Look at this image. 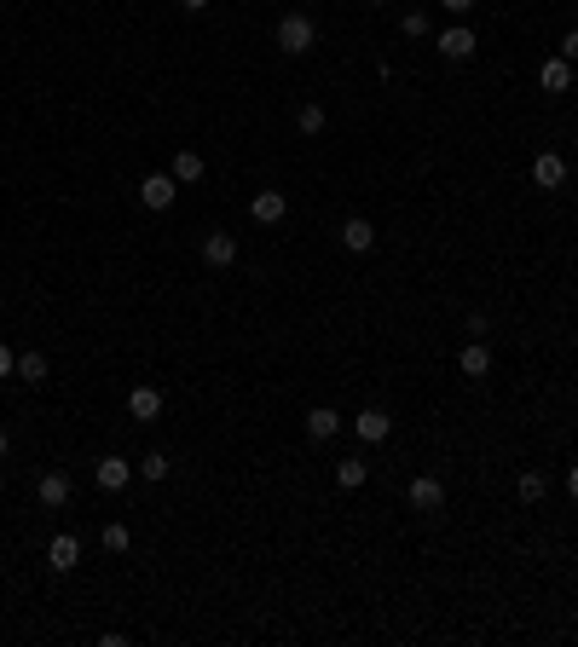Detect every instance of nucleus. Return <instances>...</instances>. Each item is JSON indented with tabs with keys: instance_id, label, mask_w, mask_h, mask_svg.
<instances>
[{
	"instance_id": "obj_5",
	"label": "nucleus",
	"mask_w": 578,
	"mask_h": 647,
	"mask_svg": "<svg viewBox=\"0 0 578 647\" xmlns=\"http://www.w3.org/2000/svg\"><path fill=\"white\" fill-rule=\"evenodd\" d=\"M202 266H214V272L238 266V238H231V231H209V238H202Z\"/></svg>"
},
{
	"instance_id": "obj_2",
	"label": "nucleus",
	"mask_w": 578,
	"mask_h": 647,
	"mask_svg": "<svg viewBox=\"0 0 578 647\" xmlns=\"http://www.w3.org/2000/svg\"><path fill=\"white\" fill-rule=\"evenodd\" d=\"M174 197H180V180H174V173H145V180H139V202H145L151 214L174 209Z\"/></svg>"
},
{
	"instance_id": "obj_11",
	"label": "nucleus",
	"mask_w": 578,
	"mask_h": 647,
	"mask_svg": "<svg viewBox=\"0 0 578 647\" xmlns=\"http://www.w3.org/2000/svg\"><path fill=\"white\" fill-rule=\"evenodd\" d=\"M341 243L353 249V255H370L377 249V226H370L365 214H353V220H341Z\"/></svg>"
},
{
	"instance_id": "obj_22",
	"label": "nucleus",
	"mask_w": 578,
	"mask_h": 647,
	"mask_svg": "<svg viewBox=\"0 0 578 647\" xmlns=\"http://www.w3.org/2000/svg\"><path fill=\"white\" fill-rule=\"evenodd\" d=\"M133 468H139V480H151V485H156V480H168V468H174V463H168L162 451H151V456H139Z\"/></svg>"
},
{
	"instance_id": "obj_29",
	"label": "nucleus",
	"mask_w": 578,
	"mask_h": 647,
	"mask_svg": "<svg viewBox=\"0 0 578 647\" xmlns=\"http://www.w3.org/2000/svg\"><path fill=\"white\" fill-rule=\"evenodd\" d=\"M180 6H185V12H202V6H209V0H180Z\"/></svg>"
},
{
	"instance_id": "obj_4",
	"label": "nucleus",
	"mask_w": 578,
	"mask_h": 647,
	"mask_svg": "<svg viewBox=\"0 0 578 647\" xmlns=\"http://www.w3.org/2000/svg\"><path fill=\"white\" fill-rule=\"evenodd\" d=\"M533 185H538V191H561V185H567V156H561V151H538L533 156Z\"/></svg>"
},
{
	"instance_id": "obj_10",
	"label": "nucleus",
	"mask_w": 578,
	"mask_h": 647,
	"mask_svg": "<svg viewBox=\"0 0 578 647\" xmlns=\"http://www.w3.org/2000/svg\"><path fill=\"white\" fill-rule=\"evenodd\" d=\"M46 561H53V573H75V561H82V538H75V532H58V538L46 544Z\"/></svg>"
},
{
	"instance_id": "obj_14",
	"label": "nucleus",
	"mask_w": 578,
	"mask_h": 647,
	"mask_svg": "<svg viewBox=\"0 0 578 647\" xmlns=\"http://www.w3.org/2000/svg\"><path fill=\"white\" fill-rule=\"evenodd\" d=\"M457 370H463V376H475V382L492 370V353H486V341H480V336H468V347L457 353Z\"/></svg>"
},
{
	"instance_id": "obj_26",
	"label": "nucleus",
	"mask_w": 578,
	"mask_h": 647,
	"mask_svg": "<svg viewBox=\"0 0 578 647\" xmlns=\"http://www.w3.org/2000/svg\"><path fill=\"white\" fill-rule=\"evenodd\" d=\"M561 58H567V64H578V29H567V35H561Z\"/></svg>"
},
{
	"instance_id": "obj_31",
	"label": "nucleus",
	"mask_w": 578,
	"mask_h": 647,
	"mask_svg": "<svg viewBox=\"0 0 578 647\" xmlns=\"http://www.w3.org/2000/svg\"><path fill=\"white\" fill-rule=\"evenodd\" d=\"M377 6H387V0H377Z\"/></svg>"
},
{
	"instance_id": "obj_12",
	"label": "nucleus",
	"mask_w": 578,
	"mask_h": 647,
	"mask_svg": "<svg viewBox=\"0 0 578 647\" xmlns=\"http://www.w3.org/2000/svg\"><path fill=\"white\" fill-rule=\"evenodd\" d=\"M573 82H578V70H573L561 53H555V58H544V70H538V87H544V93H567Z\"/></svg>"
},
{
	"instance_id": "obj_9",
	"label": "nucleus",
	"mask_w": 578,
	"mask_h": 647,
	"mask_svg": "<svg viewBox=\"0 0 578 647\" xmlns=\"http://www.w3.org/2000/svg\"><path fill=\"white\" fill-rule=\"evenodd\" d=\"M93 475H99L104 492H128L139 468H133V463H122V456H99V468H93Z\"/></svg>"
},
{
	"instance_id": "obj_21",
	"label": "nucleus",
	"mask_w": 578,
	"mask_h": 647,
	"mask_svg": "<svg viewBox=\"0 0 578 647\" xmlns=\"http://www.w3.org/2000/svg\"><path fill=\"white\" fill-rule=\"evenodd\" d=\"M514 492H521V503H544V492H550V480H544L538 468H526V475L514 480Z\"/></svg>"
},
{
	"instance_id": "obj_13",
	"label": "nucleus",
	"mask_w": 578,
	"mask_h": 647,
	"mask_svg": "<svg viewBox=\"0 0 578 647\" xmlns=\"http://www.w3.org/2000/svg\"><path fill=\"white\" fill-rule=\"evenodd\" d=\"M249 214H255L260 226H278V220L289 214V197H284V191H255V202H249Z\"/></svg>"
},
{
	"instance_id": "obj_6",
	"label": "nucleus",
	"mask_w": 578,
	"mask_h": 647,
	"mask_svg": "<svg viewBox=\"0 0 578 647\" xmlns=\"http://www.w3.org/2000/svg\"><path fill=\"white\" fill-rule=\"evenodd\" d=\"M440 58H451V64H468V58H475V29H468V24L440 29Z\"/></svg>"
},
{
	"instance_id": "obj_17",
	"label": "nucleus",
	"mask_w": 578,
	"mask_h": 647,
	"mask_svg": "<svg viewBox=\"0 0 578 647\" xmlns=\"http://www.w3.org/2000/svg\"><path fill=\"white\" fill-rule=\"evenodd\" d=\"M365 480H370L365 456H341V463H336V485H341V492H358Z\"/></svg>"
},
{
	"instance_id": "obj_18",
	"label": "nucleus",
	"mask_w": 578,
	"mask_h": 647,
	"mask_svg": "<svg viewBox=\"0 0 578 647\" xmlns=\"http://www.w3.org/2000/svg\"><path fill=\"white\" fill-rule=\"evenodd\" d=\"M295 128H301L307 139H318L324 128H330V116H324V104H301V110H295Z\"/></svg>"
},
{
	"instance_id": "obj_24",
	"label": "nucleus",
	"mask_w": 578,
	"mask_h": 647,
	"mask_svg": "<svg viewBox=\"0 0 578 647\" xmlns=\"http://www.w3.org/2000/svg\"><path fill=\"white\" fill-rule=\"evenodd\" d=\"M399 29H405V35H428V12H405Z\"/></svg>"
},
{
	"instance_id": "obj_28",
	"label": "nucleus",
	"mask_w": 578,
	"mask_h": 647,
	"mask_svg": "<svg viewBox=\"0 0 578 647\" xmlns=\"http://www.w3.org/2000/svg\"><path fill=\"white\" fill-rule=\"evenodd\" d=\"M567 497H578V463L567 468Z\"/></svg>"
},
{
	"instance_id": "obj_20",
	"label": "nucleus",
	"mask_w": 578,
	"mask_h": 647,
	"mask_svg": "<svg viewBox=\"0 0 578 647\" xmlns=\"http://www.w3.org/2000/svg\"><path fill=\"white\" fill-rule=\"evenodd\" d=\"M53 365H46V353H18V382H46Z\"/></svg>"
},
{
	"instance_id": "obj_19",
	"label": "nucleus",
	"mask_w": 578,
	"mask_h": 647,
	"mask_svg": "<svg viewBox=\"0 0 578 647\" xmlns=\"http://www.w3.org/2000/svg\"><path fill=\"white\" fill-rule=\"evenodd\" d=\"M168 173H174L180 185H191V180H202V156L197 151H174V168H168Z\"/></svg>"
},
{
	"instance_id": "obj_30",
	"label": "nucleus",
	"mask_w": 578,
	"mask_h": 647,
	"mask_svg": "<svg viewBox=\"0 0 578 647\" xmlns=\"http://www.w3.org/2000/svg\"><path fill=\"white\" fill-rule=\"evenodd\" d=\"M6 451H12V434H6V428H0V456H6Z\"/></svg>"
},
{
	"instance_id": "obj_15",
	"label": "nucleus",
	"mask_w": 578,
	"mask_h": 647,
	"mask_svg": "<svg viewBox=\"0 0 578 647\" xmlns=\"http://www.w3.org/2000/svg\"><path fill=\"white\" fill-rule=\"evenodd\" d=\"M128 417L133 422H156V417H162V393H156V387H133L128 393Z\"/></svg>"
},
{
	"instance_id": "obj_7",
	"label": "nucleus",
	"mask_w": 578,
	"mask_h": 647,
	"mask_svg": "<svg viewBox=\"0 0 578 647\" xmlns=\"http://www.w3.org/2000/svg\"><path fill=\"white\" fill-rule=\"evenodd\" d=\"M353 434L365 439V446H382V439L394 434V417H387V410H377V405H370V410H358V417H353Z\"/></svg>"
},
{
	"instance_id": "obj_3",
	"label": "nucleus",
	"mask_w": 578,
	"mask_h": 647,
	"mask_svg": "<svg viewBox=\"0 0 578 647\" xmlns=\"http://www.w3.org/2000/svg\"><path fill=\"white\" fill-rule=\"evenodd\" d=\"M405 497H411V509L440 515V509H446V480H440V475H416L411 485H405Z\"/></svg>"
},
{
	"instance_id": "obj_25",
	"label": "nucleus",
	"mask_w": 578,
	"mask_h": 647,
	"mask_svg": "<svg viewBox=\"0 0 578 647\" xmlns=\"http://www.w3.org/2000/svg\"><path fill=\"white\" fill-rule=\"evenodd\" d=\"M12 376H18V358H12V347L0 341V382H12Z\"/></svg>"
},
{
	"instance_id": "obj_23",
	"label": "nucleus",
	"mask_w": 578,
	"mask_h": 647,
	"mask_svg": "<svg viewBox=\"0 0 578 647\" xmlns=\"http://www.w3.org/2000/svg\"><path fill=\"white\" fill-rule=\"evenodd\" d=\"M128 544H133V532L122 526V520H111V526H104V549H111V555H128Z\"/></svg>"
},
{
	"instance_id": "obj_27",
	"label": "nucleus",
	"mask_w": 578,
	"mask_h": 647,
	"mask_svg": "<svg viewBox=\"0 0 578 647\" xmlns=\"http://www.w3.org/2000/svg\"><path fill=\"white\" fill-rule=\"evenodd\" d=\"M440 6H446V12H451V18H457V24H463V18H468V12H475V0H440Z\"/></svg>"
},
{
	"instance_id": "obj_8",
	"label": "nucleus",
	"mask_w": 578,
	"mask_h": 647,
	"mask_svg": "<svg viewBox=\"0 0 578 647\" xmlns=\"http://www.w3.org/2000/svg\"><path fill=\"white\" fill-rule=\"evenodd\" d=\"M70 492H75V485H70V475H64V468H46V475L35 480V497L46 503V509H64V503H70Z\"/></svg>"
},
{
	"instance_id": "obj_16",
	"label": "nucleus",
	"mask_w": 578,
	"mask_h": 647,
	"mask_svg": "<svg viewBox=\"0 0 578 647\" xmlns=\"http://www.w3.org/2000/svg\"><path fill=\"white\" fill-rule=\"evenodd\" d=\"M336 434H341V417L330 405H312L307 410V439H336Z\"/></svg>"
},
{
	"instance_id": "obj_1",
	"label": "nucleus",
	"mask_w": 578,
	"mask_h": 647,
	"mask_svg": "<svg viewBox=\"0 0 578 647\" xmlns=\"http://www.w3.org/2000/svg\"><path fill=\"white\" fill-rule=\"evenodd\" d=\"M278 46H284L289 58L312 53V46H318V24H312L307 12H284V18H278Z\"/></svg>"
}]
</instances>
